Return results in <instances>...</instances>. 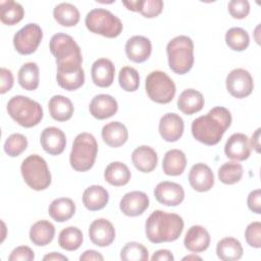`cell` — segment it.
<instances>
[{
	"instance_id": "obj_1",
	"label": "cell",
	"mask_w": 261,
	"mask_h": 261,
	"mask_svg": "<svg viewBox=\"0 0 261 261\" xmlns=\"http://www.w3.org/2000/svg\"><path fill=\"white\" fill-rule=\"evenodd\" d=\"M231 124V114L222 106L212 108L207 114L197 117L192 122L193 137L208 146L216 145Z\"/></svg>"
},
{
	"instance_id": "obj_2",
	"label": "cell",
	"mask_w": 261,
	"mask_h": 261,
	"mask_svg": "<svg viewBox=\"0 0 261 261\" xmlns=\"http://www.w3.org/2000/svg\"><path fill=\"white\" fill-rule=\"evenodd\" d=\"M182 229L184 220L178 214L162 210L153 211L145 223L146 237L153 244L173 242L180 237Z\"/></svg>"
},
{
	"instance_id": "obj_3",
	"label": "cell",
	"mask_w": 261,
	"mask_h": 261,
	"mask_svg": "<svg viewBox=\"0 0 261 261\" xmlns=\"http://www.w3.org/2000/svg\"><path fill=\"white\" fill-rule=\"evenodd\" d=\"M49 49L56 59L57 70L68 71L82 68L81 48L71 36L63 33L53 35L49 43Z\"/></svg>"
},
{
	"instance_id": "obj_4",
	"label": "cell",
	"mask_w": 261,
	"mask_h": 261,
	"mask_svg": "<svg viewBox=\"0 0 261 261\" xmlns=\"http://www.w3.org/2000/svg\"><path fill=\"white\" fill-rule=\"evenodd\" d=\"M168 65L177 74H185L194 64V43L188 36H176L166 46Z\"/></svg>"
},
{
	"instance_id": "obj_5",
	"label": "cell",
	"mask_w": 261,
	"mask_h": 261,
	"mask_svg": "<svg viewBox=\"0 0 261 261\" xmlns=\"http://www.w3.org/2000/svg\"><path fill=\"white\" fill-rule=\"evenodd\" d=\"M7 112L9 116L23 127H33L40 123L43 118V108L35 100L16 95L7 103Z\"/></svg>"
},
{
	"instance_id": "obj_6",
	"label": "cell",
	"mask_w": 261,
	"mask_h": 261,
	"mask_svg": "<svg viewBox=\"0 0 261 261\" xmlns=\"http://www.w3.org/2000/svg\"><path fill=\"white\" fill-rule=\"evenodd\" d=\"M97 153L98 144L95 137L89 133H81L72 144L69 155L70 166L75 171H88L93 167Z\"/></svg>"
},
{
	"instance_id": "obj_7",
	"label": "cell",
	"mask_w": 261,
	"mask_h": 261,
	"mask_svg": "<svg viewBox=\"0 0 261 261\" xmlns=\"http://www.w3.org/2000/svg\"><path fill=\"white\" fill-rule=\"evenodd\" d=\"M20 171L24 182L35 191H43L51 185V173L47 162L37 154L28 156L21 163Z\"/></svg>"
},
{
	"instance_id": "obj_8",
	"label": "cell",
	"mask_w": 261,
	"mask_h": 261,
	"mask_svg": "<svg viewBox=\"0 0 261 261\" xmlns=\"http://www.w3.org/2000/svg\"><path fill=\"white\" fill-rule=\"evenodd\" d=\"M87 29L94 34L106 38H116L122 32L121 20L107 9L94 8L90 10L85 18Z\"/></svg>"
},
{
	"instance_id": "obj_9",
	"label": "cell",
	"mask_w": 261,
	"mask_h": 261,
	"mask_svg": "<svg viewBox=\"0 0 261 261\" xmlns=\"http://www.w3.org/2000/svg\"><path fill=\"white\" fill-rule=\"evenodd\" d=\"M145 88L148 97L159 104L171 102L176 92L173 81L161 70L152 71L147 75Z\"/></svg>"
},
{
	"instance_id": "obj_10",
	"label": "cell",
	"mask_w": 261,
	"mask_h": 261,
	"mask_svg": "<svg viewBox=\"0 0 261 261\" xmlns=\"http://www.w3.org/2000/svg\"><path fill=\"white\" fill-rule=\"evenodd\" d=\"M43 39V31L37 23H28L17 31L13 37V46L21 55L34 53Z\"/></svg>"
},
{
	"instance_id": "obj_11",
	"label": "cell",
	"mask_w": 261,
	"mask_h": 261,
	"mask_svg": "<svg viewBox=\"0 0 261 261\" xmlns=\"http://www.w3.org/2000/svg\"><path fill=\"white\" fill-rule=\"evenodd\" d=\"M227 92L234 98L243 99L251 95L254 82L251 73L244 68L232 69L225 80Z\"/></svg>"
},
{
	"instance_id": "obj_12",
	"label": "cell",
	"mask_w": 261,
	"mask_h": 261,
	"mask_svg": "<svg viewBox=\"0 0 261 261\" xmlns=\"http://www.w3.org/2000/svg\"><path fill=\"white\" fill-rule=\"evenodd\" d=\"M156 200L165 206H177L185 199V191L179 184L172 181H161L154 189Z\"/></svg>"
},
{
	"instance_id": "obj_13",
	"label": "cell",
	"mask_w": 261,
	"mask_h": 261,
	"mask_svg": "<svg viewBox=\"0 0 261 261\" xmlns=\"http://www.w3.org/2000/svg\"><path fill=\"white\" fill-rule=\"evenodd\" d=\"M89 238L94 245L98 247H107L111 245L115 239L114 226L109 220L98 218L90 224Z\"/></svg>"
},
{
	"instance_id": "obj_14",
	"label": "cell",
	"mask_w": 261,
	"mask_h": 261,
	"mask_svg": "<svg viewBox=\"0 0 261 261\" xmlns=\"http://www.w3.org/2000/svg\"><path fill=\"white\" fill-rule=\"evenodd\" d=\"M149 207V198L146 193L133 191L126 193L120 200L119 208L121 212L130 217H136L145 212Z\"/></svg>"
},
{
	"instance_id": "obj_15",
	"label": "cell",
	"mask_w": 261,
	"mask_h": 261,
	"mask_svg": "<svg viewBox=\"0 0 261 261\" xmlns=\"http://www.w3.org/2000/svg\"><path fill=\"white\" fill-rule=\"evenodd\" d=\"M224 153L227 158L234 161H244L251 155L249 138L242 133L231 135L224 146Z\"/></svg>"
},
{
	"instance_id": "obj_16",
	"label": "cell",
	"mask_w": 261,
	"mask_h": 261,
	"mask_svg": "<svg viewBox=\"0 0 261 261\" xmlns=\"http://www.w3.org/2000/svg\"><path fill=\"white\" fill-rule=\"evenodd\" d=\"M185 123L176 113H166L159 121V134L166 142H176L184 134Z\"/></svg>"
},
{
	"instance_id": "obj_17",
	"label": "cell",
	"mask_w": 261,
	"mask_h": 261,
	"mask_svg": "<svg viewBox=\"0 0 261 261\" xmlns=\"http://www.w3.org/2000/svg\"><path fill=\"white\" fill-rule=\"evenodd\" d=\"M189 182L197 192H208L214 186V174L208 165L196 163L189 172Z\"/></svg>"
},
{
	"instance_id": "obj_18",
	"label": "cell",
	"mask_w": 261,
	"mask_h": 261,
	"mask_svg": "<svg viewBox=\"0 0 261 261\" xmlns=\"http://www.w3.org/2000/svg\"><path fill=\"white\" fill-rule=\"evenodd\" d=\"M40 143L44 151L50 155L61 154L66 146V138L64 133L55 126H49L43 129Z\"/></svg>"
},
{
	"instance_id": "obj_19",
	"label": "cell",
	"mask_w": 261,
	"mask_h": 261,
	"mask_svg": "<svg viewBox=\"0 0 261 261\" xmlns=\"http://www.w3.org/2000/svg\"><path fill=\"white\" fill-rule=\"evenodd\" d=\"M152 52L151 41L144 36H133L125 43V54L136 63L146 61Z\"/></svg>"
},
{
	"instance_id": "obj_20",
	"label": "cell",
	"mask_w": 261,
	"mask_h": 261,
	"mask_svg": "<svg viewBox=\"0 0 261 261\" xmlns=\"http://www.w3.org/2000/svg\"><path fill=\"white\" fill-rule=\"evenodd\" d=\"M89 110L93 117L102 120L113 116L118 110V104L112 96L99 94L92 99Z\"/></svg>"
},
{
	"instance_id": "obj_21",
	"label": "cell",
	"mask_w": 261,
	"mask_h": 261,
	"mask_svg": "<svg viewBox=\"0 0 261 261\" xmlns=\"http://www.w3.org/2000/svg\"><path fill=\"white\" fill-rule=\"evenodd\" d=\"M115 67L111 60L107 58L97 59L91 68L93 83L100 88L110 87L114 81Z\"/></svg>"
},
{
	"instance_id": "obj_22",
	"label": "cell",
	"mask_w": 261,
	"mask_h": 261,
	"mask_svg": "<svg viewBox=\"0 0 261 261\" xmlns=\"http://www.w3.org/2000/svg\"><path fill=\"white\" fill-rule=\"evenodd\" d=\"M184 245L186 249L193 253L204 252L210 245V234L205 227L193 225L185 236Z\"/></svg>"
},
{
	"instance_id": "obj_23",
	"label": "cell",
	"mask_w": 261,
	"mask_h": 261,
	"mask_svg": "<svg viewBox=\"0 0 261 261\" xmlns=\"http://www.w3.org/2000/svg\"><path fill=\"white\" fill-rule=\"evenodd\" d=\"M132 162L139 171L148 173L153 171L157 166L158 156L153 148L143 145L133 151Z\"/></svg>"
},
{
	"instance_id": "obj_24",
	"label": "cell",
	"mask_w": 261,
	"mask_h": 261,
	"mask_svg": "<svg viewBox=\"0 0 261 261\" xmlns=\"http://www.w3.org/2000/svg\"><path fill=\"white\" fill-rule=\"evenodd\" d=\"M101 136L107 146L118 148L127 141L128 132L123 123L119 121H111L103 126Z\"/></svg>"
},
{
	"instance_id": "obj_25",
	"label": "cell",
	"mask_w": 261,
	"mask_h": 261,
	"mask_svg": "<svg viewBox=\"0 0 261 261\" xmlns=\"http://www.w3.org/2000/svg\"><path fill=\"white\" fill-rule=\"evenodd\" d=\"M205 100L203 95L195 89L182 91L177 99V108L187 115H192L203 109Z\"/></svg>"
},
{
	"instance_id": "obj_26",
	"label": "cell",
	"mask_w": 261,
	"mask_h": 261,
	"mask_svg": "<svg viewBox=\"0 0 261 261\" xmlns=\"http://www.w3.org/2000/svg\"><path fill=\"white\" fill-rule=\"evenodd\" d=\"M109 200V194L102 186L93 185L87 188L83 194V204L90 211L103 209Z\"/></svg>"
},
{
	"instance_id": "obj_27",
	"label": "cell",
	"mask_w": 261,
	"mask_h": 261,
	"mask_svg": "<svg viewBox=\"0 0 261 261\" xmlns=\"http://www.w3.org/2000/svg\"><path fill=\"white\" fill-rule=\"evenodd\" d=\"M50 115L57 121H66L71 118L74 108L72 102L62 95H55L48 102Z\"/></svg>"
},
{
	"instance_id": "obj_28",
	"label": "cell",
	"mask_w": 261,
	"mask_h": 261,
	"mask_svg": "<svg viewBox=\"0 0 261 261\" xmlns=\"http://www.w3.org/2000/svg\"><path fill=\"white\" fill-rule=\"evenodd\" d=\"M187 166V157L181 150L167 151L162 160V169L166 175L176 176L181 174Z\"/></svg>"
},
{
	"instance_id": "obj_29",
	"label": "cell",
	"mask_w": 261,
	"mask_h": 261,
	"mask_svg": "<svg viewBox=\"0 0 261 261\" xmlns=\"http://www.w3.org/2000/svg\"><path fill=\"white\" fill-rule=\"evenodd\" d=\"M55 236V227L48 220L35 222L30 229V240L36 246H46L50 244Z\"/></svg>"
},
{
	"instance_id": "obj_30",
	"label": "cell",
	"mask_w": 261,
	"mask_h": 261,
	"mask_svg": "<svg viewBox=\"0 0 261 261\" xmlns=\"http://www.w3.org/2000/svg\"><path fill=\"white\" fill-rule=\"evenodd\" d=\"M48 213L55 221L64 222L74 215L75 204L70 198H57L49 205Z\"/></svg>"
},
{
	"instance_id": "obj_31",
	"label": "cell",
	"mask_w": 261,
	"mask_h": 261,
	"mask_svg": "<svg viewBox=\"0 0 261 261\" xmlns=\"http://www.w3.org/2000/svg\"><path fill=\"white\" fill-rule=\"evenodd\" d=\"M122 4L130 11L140 12L147 18L158 16L163 10V1L161 0H130L123 1Z\"/></svg>"
},
{
	"instance_id": "obj_32",
	"label": "cell",
	"mask_w": 261,
	"mask_h": 261,
	"mask_svg": "<svg viewBox=\"0 0 261 261\" xmlns=\"http://www.w3.org/2000/svg\"><path fill=\"white\" fill-rule=\"evenodd\" d=\"M130 171L128 167L119 161L109 163L104 171L105 180L114 187H121L126 185L130 179Z\"/></svg>"
},
{
	"instance_id": "obj_33",
	"label": "cell",
	"mask_w": 261,
	"mask_h": 261,
	"mask_svg": "<svg viewBox=\"0 0 261 261\" xmlns=\"http://www.w3.org/2000/svg\"><path fill=\"white\" fill-rule=\"evenodd\" d=\"M243 247L234 238L227 237L220 240L216 246V254L223 261H236L243 256Z\"/></svg>"
},
{
	"instance_id": "obj_34",
	"label": "cell",
	"mask_w": 261,
	"mask_h": 261,
	"mask_svg": "<svg viewBox=\"0 0 261 261\" xmlns=\"http://www.w3.org/2000/svg\"><path fill=\"white\" fill-rule=\"evenodd\" d=\"M54 19L62 27H74L80 21L79 9L70 3H60L53 9Z\"/></svg>"
},
{
	"instance_id": "obj_35",
	"label": "cell",
	"mask_w": 261,
	"mask_h": 261,
	"mask_svg": "<svg viewBox=\"0 0 261 261\" xmlns=\"http://www.w3.org/2000/svg\"><path fill=\"white\" fill-rule=\"evenodd\" d=\"M39 67L35 62H27L18 70V84L27 91H34L39 87Z\"/></svg>"
},
{
	"instance_id": "obj_36",
	"label": "cell",
	"mask_w": 261,
	"mask_h": 261,
	"mask_svg": "<svg viewBox=\"0 0 261 261\" xmlns=\"http://www.w3.org/2000/svg\"><path fill=\"white\" fill-rule=\"evenodd\" d=\"M56 80H57V84L62 89L67 91H74L84 85L85 71L83 67L76 70H69V71L57 70Z\"/></svg>"
},
{
	"instance_id": "obj_37",
	"label": "cell",
	"mask_w": 261,
	"mask_h": 261,
	"mask_svg": "<svg viewBox=\"0 0 261 261\" xmlns=\"http://www.w3.org/2000/svg\"><path fill=\"white\" fill-rule=\"evenodd\" d=\"M24 15V9L18 2L8 0L1 2L0 19L4 24L14 25L18 23Z\"/></svg>"
},
{
	"instance_id": "obj_38",
	"label": "cell",
	"mask_w": 261,
	"mask_h": 261,
	"mask_svg": "<svg viewBox=\"0 0 261 261\" xmlns=\"http://www.w3.org/2000/svg\"><path fill=\"white\" fill-rule=\"evenodd\" d=\"M83 243V233L75 226H67L63 228L58 236V245L66 251L77 250Z\"/></svg>"
},
{
	"instance_id": "obj_39",
	"label": "cell",
	"mask_w": 261,
	"mask_h": 261,
	"mask_svg": "<svg viewBox=\"0 0 261 261\" xmlns=\"http://www.w3.org/2000/svg\"><path fill=\"white\" fill-rule=\"evenodd\" d=\"M225 43L233 51H244L250 44V37L247 31L242 28H231L225 34Z\"/></svg>"
},
{
	"instance_id": "obj_40",
	"label": "cell",
	"mask_w": 261,
	"mask_h": 261,
	"mask_svg": "<svg viewBox=\"0 0 261 261\" xmlns=\"http://www.w3.org/2000/svg\"><path fill=\"white\" fill-rule=\"evenodd\" d=\"M243 172L242 164L237 161L225 162L218 169V178L222 184L234 185L241 180Z\"/></svg>"
},
{
	"instance_id": "obj_41",
	"label": "cell",
	"mask_w": 261,
	"mask_h": 261,
	"mask_svg": "<svg viewBox=\"0 0 261 261\" xmlns=\"http://www.w3.org/2000/svg\"><path fill=\"white\" fill-rule=\"evenodd\" d=\"M120 259L123 261H146L149 259V252L144 245L129 242L121 249Z\"/></svg>"
},
{
	"instance_id": "obj_42",
	"label": "cell",
	"mask_w": 261,
	"mask_h": 261,
	"mask_svg": "<svg viewBox=\"0 0 261 261\" xmlns=\"http://www.w3.org/2000/svg\"><path fill=\"white\" fill-rule=\"evenodd\" d=\"M118 83L122 90L135 92L140 86V76L137 69L130 66H124L119 70Z\"/></svg>"
},
{
	"instance_id": "obj_43",
	"label": "cell",
	"mask_w": 261,
	"mask_h": 261,
	"mask_svg": "<svg viewBox=\"0 0 261 261\" xmlns=\"http://www.w3.org/2000/svg\"><path fill=\"white\" fill-rule=\"evenodd\" d=\"M28 147V140L21 134L10 135L4 143V152L10 157L19 156Z\"/></svg>"
},
{
	"instance_id": "obj_44",
	"label": "cell",
	"mask_w": 261,
	"mask_h": 261,
	"mask_svg": "<svg viewBox=\"0 0 261 261\" xmlns=\"http://www.w3.org/2000/svg\"><path fill=\"white\" fill-rule=\"evenodd\" d=\"M245 239L250 247L259 249L261 247V223L251 222L245 230Z\"/></svg>"
},
{
	"instance_id": "obj_45",
	"label": "cell",
	"mask_w": 261,
	"mask_h": 261,
	"mask_svg": "<svg viewBox=\"0 0 261 261\" xmlns=\"http://www.w3.org/2000/svg\"><path fill=\"white\" fill-rule=\"evenodd\" d=\"M227 8L233 18L243 19L250 12V3L247 0H231L228 2Z\"/></svg>"
},
{
	"instance_id": "obj_46",
	"label": "cell",
	"mask_w": 261,
	"mask_h": 261,
	"mask_svg": "<svg viewBox=\"0 0 261 261\" xmlns=\"http://www.w3.org/2000/svg\"><path fill=\"white\" fill-rule=\"evenodd\" d=\"M35 259L34 251L28 246H19L12 250L8 256L9 261H32Z\"/></svg>"
},
{
	"instance_id": "obj_47",
	"label": "cell",
	"mask_w": 261,
	"mask_h": 261,
	"mask_svg": "<svg viewBox=\"0 0 261 261\" xmlns=\"http://www.w3.org/2000/svg\"><path fill=\"white\" fill-rule=\"evenodd\" d=\"M247 204L248 208L256 213L260 214L261 213V191L260 189H256L252 192H250L248 199H247Z\"/></svg>"
},
{
	"instance_id": "obj_48",
	"label": "cell",
	"mask_w": 261,
	"mask_h": 261,
	"mask_svg": "<svg viewBox=\"0 0 261 261\" xmlns=\"http://www.w3.org/2000/svg\"><path fill=\"white\" fill-rule=\"evenodd\" d=\"M0 77H1V85H0V93L5 94L9 90H11L13 86V74L10 69L1 67L0 69Z\"/></svg>"
},
{
	"instance_id": "obj_49",
	"label": "cell",
	"mask_w": 261,
	"mask_h": 261,
	"mask_svg": "<svg viewBox=\"0 0 261 261\" xmlns=\"http://www.w3.org/2000/svg\"><path fill=\"white\" fill-rule=\"evenodd\" d=\"M151 260L152 261H173L174 257L170 251L161 249V250L156 251L153 254V256L151 257Z\"/></svg>"
},
{
	"instance_id": "obj_50",
	"label": "cell",
	"mask_w": 261,
	"mask_h": 261,
	"mask_svg": "<svg viewBox=\"0 0 261 261\" xmlns=\"http://www.w3.org/2000/svg\"><path fill=\"white\" fill-rule=\"evenodd\" d=\"M80 260L81 261H92V260L103 261L104 257L95 250H87L80 256Z\"/></svg>"
},
{
	"instance_id": "obj_51",
	"label": "cell",
	"mask_w": 261,
	"mask_h": 261,
	"mask_svg": "<svg viewBox=\"0 0 261 261\" xmlns=\"http://www.w3.org/2000/svg\"><path fill=\"white\" fill-rule=\"evenodd\" d=\"M44 261H67L68 258L60 253L57 252H52L50 254H47L43 257Z\"/></svg>"
},
{
	"instance_id": "obj_52",
	"label": "cell",
	"mask_w": 261,
	"mask_h": 261,
	"mask_svg": "<svg viewBox=\"0 0 261 261\" xmlns=\"http://www.w3.org/2000/svg\"><path fill=\"white\" fill-rule=\"evenodd\" d=\"M260 128H257L251 138V145L257 153L260 152Z\"/></svg>"
},
{
	"instance_id": "obj_53",
	"label": "cell",
	"mask_w": 261,
	"mask_h": 261,
	"mask_svg": "<svg viewBox=\"0 0 261 261\" xmlns=\"http://www.w3.org/2000/svg\"><path fill=\"white\" fill-rule=\"evenodd\" d=\"M182 260H202V258L197 255H189V256L184 257Z\"/></svg>"
}]
</instances>
